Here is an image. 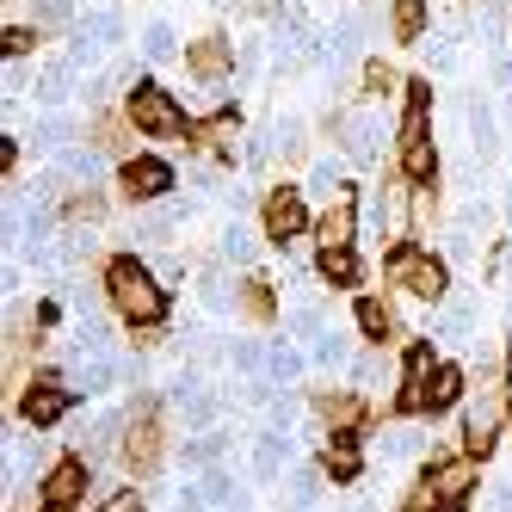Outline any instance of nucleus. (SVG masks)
Here are the masks:
<instances>
[{
  "label": "nucleus",
  "instance_id": "f257e3e1",
  "mask_svg": "<svg viewBox=\"0 0 512 512\" xmlns=\"http://www.w3.org/2000/svg\"><path fill=\"white\" fill-rule=\"evenodd\" d=\"M105 297H112V309L130 321V327H155L161 321V284H155V272L142 266V260H130V253H118L112 266H105Z\"/></svg>",
  "mask_w": 512,
  "mask_h": 512
},
{
  "label": "nucleus",
  "instance_id": "f03ea898",
  "mask_svg": "<svg viewBox=\"0 0 512 512\" xmlns=\"http://www.w3.org/2000/svg\"><path fill=\"white\" fill-rule=\"evenodd\" d=\"M389 284L414 290V297H438V290H445V266H438L432 253H420V247H395L389 253Z\"/></svg>",
  "mask_w": 512,
  "mask_h": 512
},
{
  "label": "nucleus",
  "instance_id": "7ed1b4c3",
  "mask_svg": "<svg viewBox=\"0 0 512 512\" xmlns=\"http://www.w3.org/2000/svg\"><path fill=\"white\" fill-rule=\"evenodd\" d=\"M130 124L149 130V136H179V130H186L179 105H173L161 87H136V93H130Z\"/></svg>",
  "mask_w": 512,
  "mask_h": 512
},
{
  "label": "nucleus",
  "instance_id": "20e7f679",
  "mask_svg": "<svg viewBox=\"0 0 512 512\" xmlns=\"http://www.w3.org/2000/svg\"><path fill=\"white\" fill-rule=\"evenodd\" d=\"M303 223H309L303 198L290 192V186H278V192L266 198V235H272V241H297V235H303Z\"/></svg>",
  "mask_w": 512,
  "mask_h": 512
},
{
  "label": "nucleus",
  "instance_id": "39448f33",
  "mask_svg": "<svg viewBox=\"0 0 512 512\" xmlns=\"http://www.w3.org/2000/svg\"><path fill=\"white\" fill-rule=\"evenodd\" d=\"M124 457H130V469H155V463H161V426H155V414H149V408H142V414H130Z\"/></svg>",
  "mask_w": 512,
  "mask_h": 512
},
{
  "label": "nucleus",
  "instance_id": "423d86ee",
  "mask_svg": "<svg viewBox=\"0 0 512 512\" xmlns=\"http://www.w3.org/2000/svg\"><path fill=\"white\" fill-rule=\"evenodd\" d=\"M432 352L426 346H408V377H401V408H426V383H432Z\"/></svg>",
  "mask_w": 512,
  "mask_h": 512
},
{
  "label": "nucleus",
  "instance_id": "0eeeda50",
  "mask_svg": "<svg viewBox=\"0 0 512 512\" xmlns=\"http://www.w3.org/2000/svg\"><path fill=\"white\" fill-rule=\"evenodd\" d=\"M426 488H432L438 500H451V506H457V500L475 488V463H463V457H457V463H438V469L426 475Z\"/></svg>",
  "mask_w": 512,
  "mask_h": 512
},
{
  "label": "nucleus",
  "instance_id": "6e6552de",
  "mask_svg": "<svg viewBox=\"0 0 512 512\" xmlns=\"http://www.w3.org/2000/svg\"><path fill=\"white\" fill-rule=\"evenodd\" d=\"M186 62H192V75L210 87V81H223V75H229V44H223V38H198Z\"/></svg>",
  "mask_w": 512,
  "mask_h": 512
},
{
  "label": "nucleus",
  "instance_id": "1a4fd4ad",
  "mask_svg": "<svg viewBox=\"0 0 512 512\" xmlns=\"http://www.w3.org/2000/svg\"><path fill=\"white\" fill-rule=\"evenodd\" d=\"M81 488H87L81 463H56V469L44 475V500H50V506H75V500H81Z\"/></svg>",
  "mask_w": 512,
  "mask_h": 512
},
{
  "label": "nucleus",
  "instance_id": "9d476101",
  "mask_svg": "<svg viewBox=\"0 0 512 512\" xmlns=\"http://www.w3.org/2000/svg\"><path fill=\"white\" fill-rule=\"evenodd\" d=\"M167 167L161 161H149V155H142V161H130L124 167V192H136V198H155V192H167Z\"/></svg>",
  "mask_w": 512,
  "mask_h": 512
},
{
  "label": "nucleus",
  "instance_id": "9b49d317",
  "mask_svg": "<svg viewBox=\"0 0 512 512\" xmlns=\"http://www.w3.org/2000/svg\"><path fill=\"white\" fill-rule=\"evenodd\" d=\"M457 395H463V371H457V364H438L432 383H426V408L438 414V408H451Z\"/></svg>",
  "mask_w": 512,
  "mask_h": 512
},
{
  "label": "nucleus",
  "instance_id": "f8f14e48",
  "mask_svg": "<svg viewBox=\"0 0 512 512\" xmlns=\"http://www.w3.org/2000/svg\"><path fill=\"white\" fill-rule=\"evenodd\" d=\"M62 408H68V395H62V389H50V383L25 395V420H31V426H50V420H62Z\"/></svg>",
  "mask_w": 512,
  "mask_h": 512
},
{
  "label": "nucleus",
  "instance_id": "ddd939ff",
  "mask_svg": "<svg viewBox=\"0 0 512 512\" xmlns=\"http://www.w3.org/2000/svg\"><path fill=\"white\" fill-rule=\"evenodd\" d=\"M315 241H321V253H346L352 247V216L346 210H327L321 223H315Z\"/></svg>",
  "mask_w": 512,
  "mask_h": 512
},
{
  "label": "nucleus",
  "instance_id": "4468645a",
  "mask_svg": "<svg viewBox=\"0 0 512 512\" xmlns=\"http://www.w3.org/2000/svg\"><path fill=\"white\" fill-rule=\"evenodd\" d=\"M321 414L334 420V426H346V432L371 420V414H364V401H358V395H321Z\"/></svg>",
  "mask_w": 512,
  "mask_h": 512
},
{
  "label": "nucleus",
  "instance_id": "2eb2a0df",
  "mask_svg": "<svg viewBox=\"0 0 512 512\" xmlns=\"http://www.w3.org/2000/svg\"><path fill=\"white\" fill-rule=\"evenodd\" d=\"M321 272H327V284H358V260H352V247H346V253H321Z\"/></svg>",
  "mask_w": 512,
  "mask_h": 512
},
{
  "label": "nucleus",
  "instance_id": "dca6fc26",
  "mask_svg": "<svg viewBox=\"0 0 512 512\" xmlns=\"http://www.w3.org/2000/svg\"><path fill=\"white\" fill-rule=\"evenodd\" d=\"M420 25H426L420 0H395V38H420Z\"/></svg>",
  "mask_w": 512,
  "mask_h": 512
},
{
  "label": "nucleus",
  "instance_id": "f3484780",
  "mask_svg": "<svg viewBox=\"0 0 512 512\" xmlns=\"http://www.w3.org/2000/svg\"><path fill=\"white\" fill-rule=\"evenodd\" d=\"M358 327H364L371 340H383V334H389V309H383L377 297H364V303H358Z\"/></svg>",
  "mask_w": 512,
  "mask_h": 512
},
{
  "label": "nucleus",
  "instance_id": "a211bd4d",
  "mask_svg": "<svg viewBox=\"0 0 512 512\" xmlns=\"http://www.w3.org/2000/svg\"><path fill=\"white\" fill-rule=\"evenodd\" d=\"M241 309H247L253 321H266V315H272V290H266V284H247V290H241Z\"/></svg>",
  "mask_w": 512,
  "mask_h": 512
},
{
  "label": "nucleus",
  "instance_id": "6ab92c4d",
  "mask_svg": "<svg viewBox=\"0 0 512 512\" xmlns=\"http://www.w3.org/2000/svg\"><path fill=\"white\" fill-rule=\"evenodd\" d=\"M124 136H130V124H118V118H99V124H93V142H99V149H124Z\"/></svg>",
  "mask_w": 512,
  "mask_h": 512
},
{
  "label": "nucleus",
  "instance_id": "aec40b11",
  "mask_svg": "<svg viewBox=\"0 0 512 512\" xmlns=\"http://www.w3.org/2000/svg\"><path fill=\"white\" fill-rule=\"evenodd\" d=\"M327 475H334V482H352V475H358V457H352L346 445H334V451H327Z\"/></svg>",
  "mask_w": 512,
  "mask_h": 512
},
{
  "label": "nucleus",
  "instance_id": "412c9836",
  "mask_svg": "<svg viewBox=\"0 0 512 512\" xmlns=\"http://www.w3.org/2000/svg\"><path fill=\"white\" fill-rule=\"evenodd\" d=\"M488 438H494V420H475L469 426V451H488Z\"/></svg>",
  "mask_w": 512,
  "mask_h": 512
},
{
  "label": "nucleus",
  "instance_id": "4be33fe9",
  "mask_svg": "<svg viewBox=\"0 0 512 512\" xmlns=\"http://www.w3.org/2000/svg\"><path fill=\"white\" fill-rule=\"evenodd\" d=\"M68 216H75V223H93V216H99V198H75V204H68Z\"/></svg>",
  "mask_w": 512,
  "mask_h": 512
},
{
  "label": "nucleus",
  "instance_id": "5701e85b",
  "mask_svg": "<svg viewBox=\"0 0 512 512\" xmlns=\"http://www.w3.org/2000/svg\"><path fill=\"white\" fill-rule=\"evenodd\" d=\"M99 512H142V500H136V494H112V500H105Z\"/></svg>",
  "mask_w": 512,
  "mask_h": 512
},
{
  "label": "nucleus",
  "instance_id": "b1692460",
  "mask_svg": "<svg viewBox=\"0 0 512 512\" xmlns=\"http://www.w3.org/2000/svg\"><path fill=\"white\" fill-rule=\"evenodd\" d=\"M19 50H31V31H7V62H13Z\"/></svg>",
  "mask_w": 512,
  "mask_h": 512
}]
</instances>
